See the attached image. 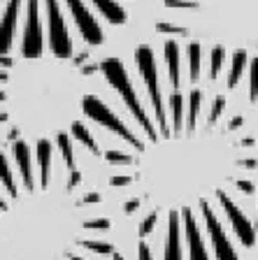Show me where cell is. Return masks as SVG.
<instances>
[{
	"instance_id": "17",
	"label": "cell",
	"mask_w": 258,
	"mask_h": 260,
	"mask_svg": "<svg viewBox=\"0 0 258 260\" xmlns=\"http://www.w3.org/2000/svg\"><path fill=\"white\" fill-rule=\"evenodd\" d=\"M158 216H161V209H154L149 214V216L145 218V221L140 223V228H137V235H140L142 239L147 237V235L151 233V230H154V228H156V223H158Z\"/></svg>"
},
{
	"instance_id": "9",
	"label": "cell",
	"mask_w": 258,
	"mask_h": 260,
	"mask_svg": "<svg viewBox=\"0 0 258 260\" xmlns=\"http://www.w3.org/2000/svg\"><path fill=\"white\" fill-rule=\"evenodd\" d=\"M70 135L75 137L77 142H81V144H84L86 149H89V151H91L96 158H102V153H105V151H102L100 146H98L96 137L91 135V130L86 128V125L81 123V121H75V123H72V128H70Z\"/></svg>"
},
{
	"instance_id": "30",
	"label": "cell",
	"mask_w": 258,
	"mask_h": 260,
	"mask_svg": "<svg viewBox=\"0 0 258 260\" xmlns=\"http://www.w3.org/2000/svg\"><path fill=\"white\" fill-rule=\"evenodd\" d=\"M112 258H114V260H126V258H124V255H121V253H114Z\"/></svg>"
},
{
	"instance_id": "19",
	"label": "cell",
	"mask_w": 258,
	"mask_h": 260,
	"mask_svg": "<svg viewBox=\"0 0 258 260\" xmlns=\"http://www.w3.org/2000/svg\"><path fill=\"white\" fill-rule=\"evenodd\" d=\"M156 30H158V32H167V35H188L186 28H182V26H170V23H158Z\"/></svg>"
},
{
	"instance_id": "31",
	"label": "cell",
	"mask_w": 258,
	"mask_h": 260,
	"mask_svg": "<svg viewBox=\"0 0 258 260\" xmlns=\"http://www.w3.org/2000/svg\"><path fill=\"white\" fill-rule=\"evenodd\" d=\"M256 233H258V205H256Z\"/></svg>"
},
{
	"instance_id": "22",
	"label": "cell",
	"mask_w": 258,
	"mask_h": 260,
	"mask_svg": "<svg viewBox=\"0 0 258 260\" xmlns=\"http://www.w3.org/2000/svg\"><path fill=\"white\" fill-rule=\"evenodd\" d=\"M142 205H145V200H142V198H130L128 202H124V214H135V211L140 209Z\"/></svg>"
},
{
	"instance_id": "12",
	"label": "cell",
	"mask_w": 258,
	"mask_h": 260,
	"mask_svg": "<svg viewBox=\"0 0 258 260\" xmlns=\"http://www.w3.org/2000/svg\"><path fill=\"white\" fill-rule=\"evenodd\" d=\"M56 146H59L61 156H63V162H65V168H68V172L77 170L75 151H72V140H70V135H65V133H61V135L56 137Z\"/></svg>"
},
{
	"instance_id": "11",
	"label": "cell",
	"mask_w": 258,
	"mask_h": 260,
	"mask_svg": "<svg viewBox=\"0 0 258 260\" xmlns=\"http://www.w3.org/2000/svg\"><path fill=\"white\" fill-rule=\"evenodd\" d=\"M244 65H247V51L244 49H235L233 51V65H231V75H228V88H235L237 81L244 75Z\"/></svg>"
},
{
	"instance_id": "13",
	"label": "cell",
	"mask_w": 258,
	"mask_h": 260,
	"mask_svg": "<svg viewBox=\"0 0 258 260\" xmlns=\"http://www.w3.org/2000/svg\"><path fill=\"white\" fill-rule=\"evenodd\" d=\"M223 60H226V47H214L210 54V79L216 81L219 79V72L223 68Z\"/></svg>"
},
{
	"instance_id": "25",
	"label": "cell",
	"mask_w": 258,
	"mask_h": 260,
	"mask_svg": "<svg viewBox=\"0 0 258 260\" xmlns=\"http://www.w3.org/2000/svg\"><path fill=\"white\" fill-rule=\"evenodd\" d=\"M137 260H154L151 258V249L147 242H140V246H137Z\"/></svg>"
},
{
	"instance_id": "8",
	"label": "cell",
	"mask_w": 258,
	"mask_h": 260,
	"mask_svg": "<svg viewBox=\"0 0 258 260\" xmlns=\"http://www.w3.org/2000/svg\"><path fill=\"white\" fill-rule=\"evenodd\" d=\"M35 162H38V168H40V181H42V184H54V177H51V168H54V146H51L49 140L38 142Z\"/></svg>"
},
{
	"instance_id": "4",
	"label": "cell",
	"mask_w": 258,
	"mask_h": 260,
	"mask_svg": "<svg viewBox=\"0 0 258 260\" xmlns=\"http://www.w3.org/2000/svg\"><path fill=\"white\" fill-rule=\"evenodd\" d=\"M200 214H203L207 235H210L212 246H214L216 260H240L237 258V253H235V249H233L231 239H228L226 230H223V225H221L219 216L214 214V209H212L210 202H203V205H200Z\"/></svg>"
},
{
	"instance_id": "15",
	"label": "cell",
	"mask_w": 258,
	"mask_h": 260,
	"mask_svg": "<svg viewBox=\"0 0 258 260\" xmlns=\"http://www.w3.org/2000/svg\"><path fill=\"white\" fill-rule=\"evenodd\" d=\"M249 100L251 103L258 100V56L249 65Z\"/></svg>"
},
{
	"instance_id": "6",
	"label": "cell",
	"mask_w": 258,
	"mask_h": 260,
	"mask_svg": "<svg viewBox=\"0 0 258 260\" xmlns=\"http://www.w3.org/2000/svg\"><path fill=\"white\" fill-rule=\"evenodd\" d=\"M182 211H167V230L165 246H163V260H184V235H182Z\"/></svg>"
},
{
	"instance_id": "24",
	"label": "cell",
	"mask_w": 258,
	"mask_h": 260,
	"mask_svg": "<svg viewBox=\"0 0 258 260\" xmlns=\"http://www.w3.org/2000/svg\"><path fill=\"white\" fill-rule=\"evenodd\" d=\"M237 170H258L256 158H240L237 160Z\"/></svg>"
},
{
	"instance_id": "1",
	"label": "cell",
	"mask_w": 258,
	"mask_h": 260,
	"mask_svg": "<svg viewBox=\"0 0 258 260\" xmlns=\"http://www.w3.org/2000/svg\"><path fill=\"white\" fill-rule=\"evenodd\" d=\"M100 75L121 100V107L140 125V137L105 100L96 95H84L81 112L105 133L124 140L128 149H135L137 156L133 158V184L145 188L142 200L154 202L156 209H193V205L200 207L203 202H210V195L216 198L223 190L221 184L233 181L231 170H235L240 160L233 158V149H240L242 142L228 140V133H233L228 125L219 128V119L226 112L223 93L214 98L205 125H198L205 93L195 86L188 93V103L182 91H172L167 107L154 112L156 121H151L121 60L114 56L105 58L100 63Z\"/></svg>"
},
{
	"instance_id": "26",
	"label": "cell",
	"mask_w": 258,
	"mask_h": 260,
	"mask_svg": "<svg viewBox=\"0 0 258 260\" xmlns=\"http://www.w3.org/2000/svg\"><path fill=\"white\" fill-rule=\"evenodd\" d=\"M81 202H86V205H98V202H100V195L98 193H86L84 198H81Z\"/></svg>"
},
{
	"instance_id": "7",
	"label": "cell",
	"mask_w": 258,
	"mask_h": 260,
	"mask_svg": "<svg viewBox=\"0 0 258 260\" xmlns=\"http://www.w3.org/2000/svg\"><path fill=\"white\" fill-rule=\"evenodd\" d=\"M163 56L167 63V75H170V86L172 91L182 88V49L175 40H167L163 47Z\"/></svg>"
},
{
	"instance_id": "16",
	"label": "cell",
	"mask_w": 258,
	"mask_h": 260,
	"mask_svg": "<svg viewBox=\"0 0 258 260\" xmlns=\"http://www.w3.org/2000/svg\"><path fill=\"white\" fill-rule=\"evenodd\" d=\"M102 158H105L109 165H133V156L119 151V149H107V151L102 153Z\"/></svg>"
},
{
	"instance_id": "27",
	"label": "cell",
	"mask_w": 258,
	"mask_h": 260,
	"mask_svg": "<svg viewBox=\"0 0 258 260\" xmlns=\"http://www.w3.org/2000/svg\"><path fill=\"white\" fill-rule=\"evenodd\" d=\"M244 123V119L242 116H233L231 119V123H228V130H235V128H240V125Z\"/></svg>"
},
{
	"instance_id": "28",
	"label": "cell",
	"mask_w": 258,
	"mask_h": 260,
	"mask_svg": "<svg viewBox=\"0 0 258 260\" xmlns=\"http://www.w3.org/2000/svg\"><path fill=\"white\" fill-rule=\"evenodd\" d=\"M96 70H100V65H81V72H84V75H93Z\"/></svg>"
},
{
	"instance_id": "23",
	"label": "cell",
	"mask_w": 258,
	"mask_h": 260,
	"mask_svg": "<svg viewBox=\"0 0 258 260\" xmlns=\"http://www.w3.org/2000/svg\"><path fill=\"white\" fill-rule=\"evenodd\" d=\"M167 7H188V10H198V3L193 0H165Z\"/></svg>"
},
{
	"instance_id": "29",
	"label": "cell",
	"mask_w": 258,
	"mask_h": 260,
	"mask_svg": "<svg viewBox=\"0 0 258 260\" xmlns=\"http://www.w3.org/2000/svg\"><path fill=\"white\" fill-rule=\"evenodd\" d=\"M256 144V140H251V137H247V140H242V146H253Z\"/></svg>"
},
{
	"instance_id": "20",
	"label": "cell",
	"mask_w": 258,
	"mask_h": 260,
	"mask_svg": "<svg viewBox=\"0 0 258 260\" xmlns=\"http://www.w3.org/2000/svg\"><path fill=\"white\" fill-rule=\"evenodd\" d=\"M135 179L130 177V174H119V177H112L109 179V186H114V188H124V186H130Z\"/></svg>"
},
{
	"instance_id": "21",
	"label": "cell",
	"mask_w": 258,
	"mask_h": 260,
	"mask_svg": "<svg viewBox=\"0 0 258 260\" xmlns=\"http://www.w3.org/2000/svg\"><path fill=\"white\" fill-rule=\"evenodd\" d=\"M235 188L242 190L244 195H253V193H256V186H253L251 181H247V179H235Z\"/></svg>"
},
{
	"instance_id": "5",
	"label": "cell",
	"mask_w": 258,
	"mask_h": 260,
	"mask_svg": "<svg viewBox=\"0 0 258 260\" xmlns=\"http://www.w3.org/2000/svg\"><path fill=\"white\" fill-rule=\"evenodd\" d=\"M182 221H184V242L188 246V260H210L203 230H200V223L191 207L182 209Z\"/></svg>"
},
{
	"instance_id": "32",
	"label": "cell",
	"mask_w": 258,
	"mask_h": 260,
	"mask_svg": "<svg viewBox=\"0 0 258 260\" xmlns=\"http://www.w3.org/2000/svg\"><path fill=\"white\" fill-rule=\"evenodd\" d=\"M70 260H84V258H79V255H70Z\"/></svg>"
},
{
	"instance_id": "14",
	"label": "cell",
	"mask_w": 258,
	"mask_h": 260,
	"mask_svg": "<svg viewBox=\"0 0 258 260\" xmlns=\"http://www.w3.org/2000/svg\"><path fill=\"white\" fill-rule=\"evenodd\" d=\"M81 246L93 251V253H98V255H114V246L109 242H102V239H84Z\"/></svg>"
},
{
	"instance_id": "2",
	"label": "cell",
	"mask_w": 258,
	"mask_h": 260,
	"mask_svg": "<svg viewBox=\"0 0 258 260\" xmlns=\"http://www.w3.org/2000/svg\"><path fill=\"white\" fill-rule=\"evenodd\" d=\"M124 0H0V56L14 51L21 58H72L75 35L89 47L105 42V26H124Z\"/></svg>"
},
{
	"instance_id": "3",
	"label": "cell",
	"mask_w": 258,
	"mask_h": 260,
	"mask_svg": "<svg viewBox=\"0 0 258 260\" xmlns=\"http://www.w3.org/2000/svg\"><path fill=\"white\" fill-rule=\"evenodd\" d=\"M216 200H219V205H221V209H223V214H226V218L231 221L233 233H235L237 239L242 242V246L251 249L253 244H256V228H253V223L249 221L247 214L240 209V205L233 200L226 190H221V193L216 195Z\"/></svg>"
},
{
	"instance_id": "10",
	"label": "cell",
	"mask_w": 258,
	"mask_h": 260,
	"mask_svg": "<svg viewBox=\"0 0 258 260\" xmlns=\"http://www.w3.org/2000/svg\"><path fill=\"white\" fill-rule=\"evenodd\" d=\"M188 54V68H191V84H198L200 70H203V47L198 42H191L186 47Z\"/></svg>"
},
{
	"instance_id": "18",
	"label": "cell",
	"mask_w": 258,
	"mask_h": 260,
	"mask_svg": "<svg viewBox=\"0 0 258 260\" xmlns=\"http://www.w3.org/2000/svg\"><path fill=\"white\" fill-rule=\"evenodd\" d=\"M84 228L86 230H109L112 221H109V218H86Z\"/></svg>"
}]
</instances>
